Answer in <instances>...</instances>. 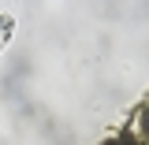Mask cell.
<instances>
[{
    "instance_id": "1",
    "label": "cell",
    "mask_w": 149,
    "mask_h": 145,
    "mask_svg": "<svg viewBox=\"0 0 149 145\" xmlns=\"http://www.w3.org/2000/svg\"><path fill=\"white\" fill-rule=\"evenodd\" d=\"M8 34H11V15H0V49L8 45Z\"/></svg>"
}]
</instances>
